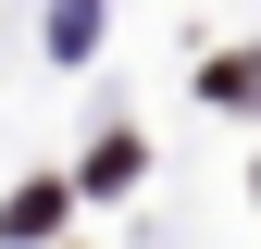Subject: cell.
I'll return each instance as SVG.
<instances>
[{
    "instance_id": "6da1fadb",
    "label": "cell",
    "mask_w": 261,
    "mask_h": 249,
    "mask_svg": "<svg viewBox=\"0 0 261 249\" xmlns=\"http://www.w3.org/2000/svg\"><path fill=\"white\" fill-rule=\"evenodd\" d=\"M0 237H13V249L62 237V187H13V200H0Z\"/></svg>"
},
{
    "instance_id": "3957f363",
    "label": "cell",
    "mask_w": 261,
    "mask_h": 249,
    "mask_svg": "<svg viewBox=\"0 0 261 249\" xmlns=\"http://www.w3.org/2000/svg\"><path fill=\"white\" fill-rule=\"evenodd\" d=\"M212 100H237V112H261V50H224V62H212Z\"/></svg>"
},
{
    "instance_id": "7a4b0ae2",
    "label": "cell",
    "mask_w": 261,
    "mask_h": 249,
    "mask_svg": "<svg viewBox=\"0 0 261 249\" xmlns=\"http://www.w3.org/2000/svg\"><path fill=\"white\" fill-rule=\"evenodd\" d=\"M137 162H149L137 137H100V150H87V200H124V187H137Z\"/></svg>"
}]
</instances>
